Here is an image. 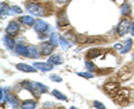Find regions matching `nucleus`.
I'll return each instance as SVG.
<instances>
[{
    "label": "nucleus",
    "mask_w": 134,
    "mask_h": 109,
    "mask_svg": "<svg viewBox=\"0 0 134 109\" xmlns=\"http://www.w3.org/2000/svg\"><path fill=\"white\" fill-rule=\"evenodd\" d=\"M21 86L26 87L28 90L31 91V94L37 97L38 95H41V94H45L48 91V88L46 87L43 83H39V82H34V81H24L21 83Z\"/></svg>",
    "instance_id": "nucleus-1"
},
{
    "label": "nucleus",
    "mask_w": 134,
    "mask_h": 109,
    "mask_svg": "<svg viewBox=\"0 0 134 109\" xmlns=\"http://www.w3.org/2000/svg\"><path fill=\"white\" fill-rule=\"evenodd\" d=\"M131 26H132V23L130 22V20H127V19L121 20V22L119 23V26L116 28V33L119 36L126 35V33L131 30Z\"/></svg>",
    "instance_id": "nucleus-2"
},
{
    "label": "nucleus",
    "mask_w": 134,
    "mask_h": 109,
    "mask_svg": "<svg viewBox=\"0 0 134 109\" xmlns=\"http://www.w3.org/2000/svg\"><path fill=\"white\" fill-rule=\"evenodd\" d=\"M27 10L30 12L32 16L41 17L44 15V8L41 7L39 3H29V5H27Z\"/></svg>",
    "instance_id": "nucleus-3"
},
{
    "label": "nucleus",
    "mask_w": 134,
    "mask_h": 109,
    "mask_svg": "<svg viewBox=\"0 0 134 109\" xmlns=\"http://www.w3.org/2000/svg\"><path fill=\"white\" fill-rule=\"evenodd\" d=\"M19 29H20V27H19L18 23L15 22V21H10L6 28V33L10 37H15V36L18 35Z\"/></svg>",
    "instance_id": "nucleus-4"
},
{
    "label": "nucleus",
    "mask_w": 134,
    "mask_h": 109,
    "mask_svg": "<svg viewBox=\"0 0 134 109\" xmlns=\"http://www.w3.org/2000/svg\"><path fill=\"white\" fill-rule=\"evenodd\" d=\"M54 47H55V45H53L52 43H43L40 45V52L43 56H48L49 53L53 52L54 50Z\"/></svg>",
    "instance_id": "nucleus-5"
},
{
    "label": "nucleus",
    "mask_w": 134,
    "mask_h": 109,
    "mask_svg": "<svg viewBox=\"0 0 134 109\" xmlns=\"http://www.w3.org/2000/svg\"><path fill=\"white\" fill-rule=\"evenodd\" d=\"M34 28H35V30L37 32L43 33V32H45L48 29V23L45 22L44 20L39 19V20H37V21H35V26H34Z\"/></svg>",
    "instance_id": "nucleus-6"
},
{
    "label": "nucleus",
    "mask_w": 134,
    "mask_h": 109,
    "mask_svg": "<svg viewBox=\"0 0 134 109\" xmlns=\"http://www.w3.org/2000/svg\"><path fill=\"white\" fill-rule=\"evenodd\" d=\"M15 52L18 53V54L26 56V57H30V49H28L27 47H25V46H23V45H16Z\"/></svg>",
    "instance_id": "nucleus-7"
},
{
    "label": "nucleus",
    "mask_w": 134,
    "mask_h": 109,
    "mask_svg": "<svg viewBox=\"0 0 134 109\" xmlns=\"http://www.w3.org/2000/svg\"><path fill=\"white\" fill-rule=\"evenodd\" d=\"M57 25L59 27H64V26H67L68 25V19H67V16L65 14V10H63L62 12L58 14V17H57Z\"/></svg>",
    "instance_id": "nucleus-8"
},
{
    "label": "nucleus",
    "mask_w": 134,
    "mask_h": 109,
    "mask_svg": "<svg viewBox=\"0 0 134 109\" xmlns=\"http://www.w3.org/2000/svg\"><path fill=\"white\" fill-rule=\"evenodd\" d=\"M17 69L20 70V71H25V72H36V67L35 66H29V65H26V64H18L16 66Z\"/></svg>",
    "instance_id": "nucleus-9"
},
{
    "label": "nucleus",
    "mask_w": 134,
    "mask_h": 109,
    "mask_svg": "<svg viewBox=\"0 0 134 109\" xmlns=\"http://www.w3.org/2000/svg\"><path fill=\"white\" fill-rule=\"evenodd\" d=\"M34 66H35L37 69L44 71V72H46V71H49V70L53 69L52 64H45V62H35V64H34Z\"/></svg>",
    "instance_id": "nucleus-10"
},
{
    "label": "nucleus",
    "mask_w": 134,
    "mask_h": 109,
    "mask_svg": "<svg viewBox=\"0 0 134 109\" xmlns=\"http://www.w3.org/2000/svg\"><path fill=\"white\" fill-rule=\"evenodd\" d=\"M3 43H5L6 47H7L8 49H10V50H14V49H15V47H16L14 39H12L10 36H8V35L3 37Z\"/></svg>",
    "instance_id": "nucleus-11"
},
{
    "label": "nucleus",
    "mask_w": 134,
    "mask_h": 109,
    "mask_svg": "<svg viewBox=\"0 0 134 109\" xmlns=\"http://www.w3.org/2000/svg\"><path fill=\"white\" fill-rule=\"evenodd\" d=\"M20 22H23L24 25H27V26H31V25H35V20L31 16H23L20 17Z\"/></svg>",
    "instance_id": "nucleus-12"
},
{
    "label": "nucleus",
    "mask_w": 134,
    "mask_h": 109,
    "mask_svg": "<svg viewBox=\"0 0 134 109\" xmlns=\"http://www.w3.org/2000/svg\"><path fill=\"white\" fill-rule=\"evenodd\" d=\"M48 61H49V64H52V65H62L63 64V59L59 54H53L52 57H49Z\"/></svg>",
    "instance_id": "nucleus-13"
},
{
    "label": "nucleus",
    "mask_w": 134,
    "mask_h": 109,
    "mask_svg": "<svg viewBox=\"0 0 134 109\" xmlns=\"http://www.w3.org/2000/svg\"><path fill=\"white\" fill-rule=\"evenodd\" d=\"M100 53H103L102 49H91L87 51L86 57L87 58H96V57H98Z\"/></svg>",
    "instance_id": "nucleus-14"
},
{
    "label": "nucleus",
    "mask_w": 134,
    "mask_h": 109,
    "mask_svg": "<svg viewBox=\"0 0 134 109\" xmlns=\"http://www.w3.org/2000/svg\"><path fill=\"white\" fill-rule=\"evenodd\" d=\"M21 107L23 109H34L36 107V102L31 101V100H25V101L21 102Z\"/></svg>",
    "instance_id": "nucleus-15"
},
{
    "label": "nucleus",
    "mask_w": 134,
    "mask_h": 109,
    "mask_svg": "<svg viewBox=\"0 0 134 109\" xmlns=\"http://www.w3.org/2000/svg\"><path fill=\"white\" fill-rule=\"evenodd\" d=\"M121 14L123 16H127L131 14V6H130L129 2H124L123 6L121 7Z\"/></svg>",
    "instance_id": "nucleus-16"
},
{
    "label": "nucleus",
    "mask_w": 134,
    "mask_h": 109,
    "mask_svg": "<svg viewBox=\"0 0 134 109\" xmlns=\"http://www.w3.org/2000/svg\"><path fill=\"white\" fill-rule=\"evenodd\" d=\"M6 99H7V101L9 102V104H11L12 105V107H18V100H17V98L15 97V96H12V95H7L6 96Z\"/></svg>",
    "instance_id": "nucleus-17"
},
{
    "label": "nucleus",
    "mask_w": 134,
    "mask_h": 109,
    "mask_svg": "<svg viewBox=\"0 0 134 109\" xmlns=\"http://www.w3.org/2000/svg\"><path fill=\"white\" fill-rule=\"evenodd\" d=\"M91 38L86 37L85 35H77L76 36V41L78 44H88Z\"/></svg>",
    "instance_id": "nucleus-18"
},
{
    "label": "nucleus",
    "mask_w": 134,
    "mask_h": 109,
    "mask_svg": "<svg viewBox=\"0 0 134 109\" xmlns=\"http://www.w3.org/2000/svg\"><path fill=\"white\" fill-rule=\"evenodd\" d=\"M30 57L31 58H39L40 57V52L38 51V48L32 46L30 48Z\"/></svg>",
    "instance_id": "nucleus-19"
},
{
    "label": "nucleus",
    "mask_w": 134,
    "mask_h": 109,
    "mask_svg": "<svg viewBox=\"0 0 134 109\" xmlns=\"http://www.w3.org/2000/svg\"><path fill=\"white\" fill-rule=\"evenodd\" d=\"M131 48H132V39H126V41H125V47L121 50V52L126 53Z\"/></svg>",
    "instance_id": "nucleus-20"
},
{
    "label": "nucleus",
    "mask_w": 134,
    "mask_h": 109,
    "mask_svg": "<svg viewBox=\"0 0 134 109\" xmlns=\"http://www.w3.org/2000/svg\"><path fill=\"white\" fill-rule=\"evenodd\" d=\"M0 7H1V17H5L6 15L9 14V7H8L7 3L5 2H1V5H0Z\"/></svg>",
    "instance_id": "nucleus-21"
},
{
    "label": "nucleus",
    "mask_w": 134,
    "mask_h": 109,
    "mask_svg": "<svg viewBox=\"0 0 134 109\" xmlns=\"http://www.w3.org/2000/svg\"><path fill=\"white\" fill-rule=\"evenodd\" d=\"M53 95L55 96V97L57 98V99H59V100H63V101H66L67 100V98H66V96L65 95H63L60 91H58V90H53Z\"/></svg>",
    "instance_id": "nucleus-22"
},
{
    "label": "nucleus",
    "mask_w": 134,
    "mask_h": 109,
    "mask_svg": "<svg viewBox=\"0 0 134 109\" xmlns=\"http://www.w3.org/2000/svg\"><path fill=\"white\" fill-rule=\"evenodd\" d=\"M85 67H86V69H87V70L91 71V72H92V71H94V70L97 69V67L94 65V62L88 61V60H86V61H85Z\"/></svg>",
    "instance_id": "nucleus-23"
},
{
    "label": "nucleus",
    "mask_w": 134,
    "mask_h": 109,
    "mask_svg": "<svg viewBox=\"0 0 134 109\" xmlns=\"http://www.w3.org/2000/svg\"><path fill=\"white\" fill-rule=\"evenodd\" d=\"M49 41L53 45L57 46L58 45V35L57 33H52V36H50V38H49Z\"/></svg>",
    "instance_id": "nucleus-24"
},
{
    "label": "nucleus",
    "mask_w": 134,
    "mask_h": 109,
    "mask_svg": "<svg viewBox=\"0 0 134 109\" xmlns=\"http://www.w3.org/2000/svg\"><path fill=\"white\" fill-rule=\"evenodd\" d=\"M59 43H60L59 45H60L64 49H68V48H69V44H68V41H66V39L64 38V37H60V38H59Z\"/></svg>",
    "instance_id": "nucleus-25"
},
{
    "label": "nucleus",
    "mask_w": 134,
    "mask_h": 109,
    "mask_svg": "<svg viewBox=\"0 0 134 109\" xmlns=\"http://www.w3.org/2000/svg\"><path fill=\"white\" fill-rule=\"evenodd\" d=\"M77 75L79 77H84V78H93V76H94L91 71L90 72H77Z\"/></svg>",
    "instance_id": "nucleus-26"
},
{
    "label": "nucleus",
    "mask_w": 134,
    "mask_h": 109,
    "mask_svg": "<svg viewBox=\"0 0 134 109\" xmlns=\"http://www.w3.org/2000/svg\"><path fill=\"white\" fill-rule=\"evenodd\" d=\"M50 79H52L53 81H56V82H62L63 81V79L59 77V76H57V75H50Z\"/></svg>",
    "instance_id": "nucleus-27"
},
{
    "label": "nucleus",
    "mask_w": 134,
    "mask_h": 109,
    "mask_svg": "<svg viewBox=\"0 0 134 109\" xmlns=\"http://www.w3.org/2000/svg\"><path fill=\"white\" fill-rule=\"evenodd\" d=\"M94 107H95V108H98V109H104V108H105L104 104L97 101V100H95V101H94Z\"/></svg>",
    "instance_id": "nucleus-28"
},
{
    "label": "nucleus",
    "mask_w": 134,
    "mask_h": 109,
    "mask_svg": "<svg viewBox=\"0 0 134 109\" xmlns=\"http://www.w3.org/2000/svg\"><path fill=\"white\" fill-rule=\"evenodd\" d=\"M11 10H12V12H16V14H21V12H23V10L20 9L18 6H14L11 8Z\"/></svg>",
    "instance_id": "nucleus-29"
},
{
    "label": "nucleus",
    "mask_w": 134,
    "mask_h": 109,
    "mask_svg": "<svg viewBox=\"0 0 134 109\" xmlns=\"http://www.w3.org/2000/svg\"><path fill=\"white\" fill-rule=\"evenodd\" d=\"M53 105H54L53 102H45V104H44V107H45V108H47V107H52Z\"/></svg>",
    "instance_id": "nucleus-30"
},
{
    "label": "nucleus",
    "mask_w": 134,
    "mask_h": 109,
    "mask_svg": "<svg viewBox=\"0 0 134 109\" xmlns=\"http://www.w3.org/2000/svg\"><path fill=\"white\" fill-rule=\"evenodd\" d=\"M114 48L115 49H123V45H120V44H117L114 46Z\"/></svg>",
    "instance_id": "nucleus-31"
},
{
    "label": "nucleus",
    "mask_w": 134,
    "mask_h": 109,
    "mask_svg": "<svg viewBox=\"0 0 134 109\" xmlns=\"http://www.w3.org/2000/svg\"><path fill=\"white\" fill-rule=\"evenodd\" d=\"M130 32H131V35L134 36V22H132V26H131V30H130Z\"/></svg>",
    "instance_id": "nucleus-32"
},
{
    "label": "nucleus",
    "mask_w": 134,
    "mask_h": 109,
    "mask_svg": "<svg viewBox=\"0 0 134 109\" xmlns=\"http://www.w3.org/2000/svg\"><path fill=\"white\" fill-rule=\"evenodd\" d=\"M56 1H57L58 3H65V2L68 1V0H56Z\"/></svg>",
    "instance_id": "nucleus-33"
}]
</instances>
